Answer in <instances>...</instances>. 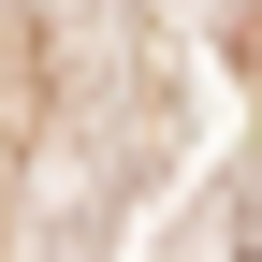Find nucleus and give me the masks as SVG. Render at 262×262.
Here are the masks:
<instances>
[{
    "mask_svg": "<svg viewBox=\"0 0 262 262\" xmlns=\"http://www.w3.org/2000/svg\"><path fill=\"white\" fill-rule=\"evenodd\" d=\"M248 262H262V248H248Z\"/></svg>",
    "mask_w": 262,
    "mask_h": 262,
    "instance_id": "f257e3e1",
    "label": "nucleus"
}]
</instances>
